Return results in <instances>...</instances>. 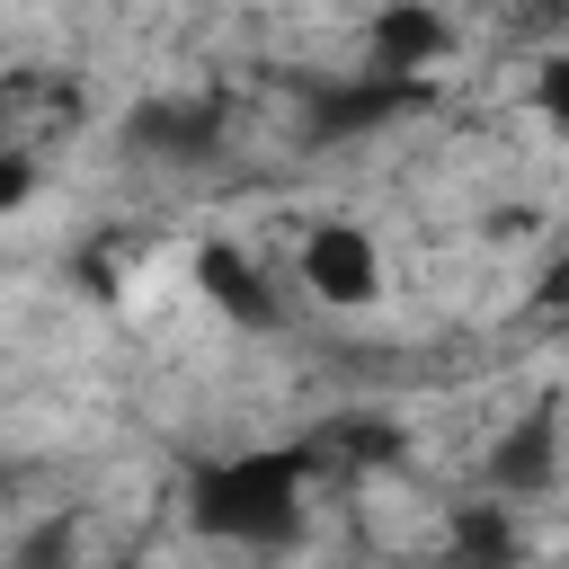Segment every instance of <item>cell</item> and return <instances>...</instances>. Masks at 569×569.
Listing matches in <instances>:
<instances>
[{
  "label": "cell",
  "mask_w": 569,
  "mask_h": 569,
  "mask_svg": "<svg viewBox=\"0 0 569 569\" xmlns=\"http://www.w3.org/2000/svg\"><path fill=\"white\" fill-rule=\"evenodd\" d=\"M71 560H80V525H71V516H44V525L9 551V569H71Z\"/></svg>",
  "instance_id": "ba28073f"
},
{
  "label": "cell",
  "mask_w": 569,
  "mask_h": 569,
  "mask_svg": "<svg viewBox=\"0 0 569 569\" xmlns=\"http://www.w3.org/2000/svg\"><path fill=\"white\" fill-rule=\"evenodd\" d=\"M27 196H36V160H27V151H9V142H0V213H18V204H27Z\"/></svg>",
  "instance_id": "9c48e42d"
},
{
  "label": "cell",
  "mask_w": 569,
  "mask_h": 569,
  "mask_svg": "<svg viewBox=\"0 0 569 569\" xmlns=\"http://www.w3.org/2000/svg\"><path fill=\"white\" fill-rule=\"evenodd\" d=\"M213 133H222V116H213V107H142V116H133V142H142V151H160V160H196Z\"/></svg>",
  "instance_id": "52a82bcc"
},
{
  "label": "cell",
  "mask_w": 569,
  "mask_h": 569,
  "mask_svg": "<svg viewBox=\"0 0 569 569\" xmlns=\"http://www.w3.org/2000/svg\"><path fill=\"white\" fill-rule=\"evenodd\" d=\"M302 471H311V462L284 453V445L222 453V462L196 471L187 516H196L213 542H249V551H267V542H284V533L302 525Z\"/></svg>",
  "instance_id": "6da1fadb"
},
{
  "label": "cell",
  "mask_w": 569,
  "mask_h": 569,
  "mask_svg": "<svg viewBox=\"0 0 569 569\" xmlns=\"http://www.w3.org/2000/svg\"><path fill=\"white\" fill-rule=\"evenodd\" d=\"M196 284H204V302H213L222 320H240V329H276V320H284V293L267 284V267H258L249 249H231V240H204V249H196Z\"/></svg>",
  "instance_id": "277c9868"
},
{
  "label": "cell",
  "mask_w": 569,
  "mask_h": 569,
  "mask_svg": "<svg viewBox=\"0 0 569 569\" xmlns=\"http://www.w3.org/2000/svg\"><path fill=\"white\" fill-rule=\"evenodd\" d=\"M551 480H560V427H551V409L498 427V445H489V489H498V507L551 498Z\"/></svg>",
  "instance_id": "5b68a950"
},
{
  "label": "cell",
  "mask_w": 569,
  "mask_h": 569,
  "mask_svg": "<svg viewBox=\"0 0 569 569\" xmlns=\"http://www.w3.org/2000/svg\"><path fill=\"white\" fill-rule=\"evenodd\" d=\"M293 276H302V293H311V302H329V311H365V302H382V240H373L365 222L329 213V222H311V231H302Z\"/></svg>",
  "instance_id": "7a4b0ae2"
},
{
  "label": "cell",
  "mask_w": 569,
  "mask_h": 569,
  "mask_svg": "<svg viewBox=\"0 0 569 569\" xmlns=\"http://www.w3.org/2000/svg\"><path fill=\"white\" fill-rule=\"evenodd\" d=\"M453 560L462 569H516V516L498 498H471L453 516Z\"/></svg>",
  "instance_id": "8992f818"
},
{
  "label": "cell",
  "mask_w": 569,
  "mask_h": 569,
  "mask_svg": "<svg viewBox=\"0 0 569 569\" xmlns=\"http://www.w3.org/2000/svg\"><path fill=\"white\" fill-rule=\"evenodd\" d=\"M365 53H373L382 80H427V71L453 53V27H445L436 0H382V9L365 18Z\"/></svg>",
  "instance_id": "3957f363"
}]
</instances>
